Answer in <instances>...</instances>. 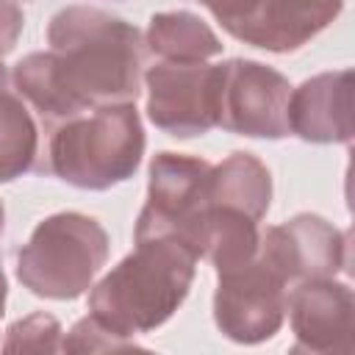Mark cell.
Segmentation results:
<instances>
[{"label":"cell","instance_id":"ba28073f","mask_svg":"<svg viewBox=\"0 0 355 355\" xmlns=\"http://www.w3.org/2000/svg\"><path fill=\"white\" fill-rule=\"evenodd\" d=\"M288 94L291 83L275 67L252 58L222 61L216 128L247 139L280 141L291 136Z\"/></svg>","mask_w":355,"mask_h":355},{"label":"cell","instance_id":"6da1fadb","mask_svg":"<svg viewBox=\"0 0 355 355\" xmlns=\"http://www.w3.org/2000/svg\"><path fill=\"white\" fill-rule=\"evenodd\" d=\"M55 75L80 111L136 103L147 67L144 31L97 8L67 6L47 22Z\"/></svg>","mask_w":355,"mask_h":355},{"label":"cell","instance_id":"7402d4cb","mask_svg":"<svg viewBox=\"0 0 355 355\" xmlns=\"http://www.w3.org/2000/svg\"><path fill=\"white\" fill-rule=\"evenodd\" d=\"M3 222H6V208H3V200H0V236H3Z\"/></svg>","mask_w":355,"mask_h":355},{"label":"cell","instance_id":"9a60e30c","mask_svg":"<svg viewBox=\"0 0 355 355\" xmlns=\"http://www.w3.org/2000/svg\"><path fill=\"white\" fill-rule=\"evenodd\" d=\"M11 86L14 92L39 114L44 130H53L55 125L83 114L72 97L67 94V89L61 86L58 75H55V64H53V53L50 50H36L22 55L14 67H11Z\"/></svg>","mask_w":355,"mask_h":355},{"label":"cell","instance_id":"52a82bcc","mask_svg":"<svg viewBox=\"0 0 355 355\" xmlns=\"http://www.w3.org/2000/svg\"><path fill=\"white\" fill-rule=\"evenodd\" d=\"M150 122L175 139L205 136L219 122L222 64L211 61H155L144 67Z\"/></svg>","mask_w":355,"mask_h":355},{"label":"cell","instance_id":"8992f818","mask_svg":"<svg viewBox=\"0 0 355 355\" xmlns=\"http://www.w3.org/2000/svg\"><path fill=\"white\" fill-rule=\"evenodd\" d=\"M288 294L291 283L258 250L244 266L216 275L214 324L236 344H263L280 333L288 311Z\"/></svg>","mask_w":355,"mask_h":355},{"label":"cell","instance_id":"ffe728a7","mask_svg":"<svg viewBox=\"0 0 355 355\" xmlns=\"http://www.w3.org/2000/svg\"><path fill=\"white\" fill-rule=\"evenodd\" d=\"M25 28V14L17 0H0V58L8 55Z\"/></svg>","mask_w":355,"mask_h":355},{"label":"cell","instance_id":"7a4b0ae2","mask_svg":"<svg viewBox=\"0 0 355 355\" xmlns=\"http://www.w3.org/2000/svg\"><path fill=\"white\" fill-rule=\"evenodd\" d=\"M133 250L89 288V313L125 338L158 330L191 291L197 252L175 236L133 239Z\"/></svg>","mask_w":355,"mask_h":355},{"label":"cell","instance_id":"7c38bea8","mask_svg":"<svg viewBox=\"0 0 355 355\" xmlns=\"http://www.w3.org/2000/svg\"><path fill=\"white\" fill-rule=\"evenodd\" d=\"M341 11L344 0H266L233 39L277 55L297 53L330 28Z\"/></svg>","mask_w":355,"mask_h":355},{"label":"cell","instance_id":"30bf717a","mask_svg":"<svg viewBox=\"0 0 355 355\" xmlns=\"http://www.w3.org/2000/svg\"><path fill=\"white\" fill-rule=\"evenodd\" d=\"M288 324L294 352H344L355 349V297L344 280L316 277L302 280L288 294Z\"/></svg>","mask_w":355,"mask_h":355},{"label":"cell","instance_id":"277c9868","mask_svg":"<svg viewBox=\"0 0 355 355\" xmlns=\"http://www.w3.org/2000/svg\"><path fill=\"white\" fill-rule=\"evenodd\" d=\"M111 239L105 227L80 211H58L36 222L17 252V280L42 300L83 297L108 261Z\"/></svg>","mask_w":355,"mask_h":355},{"label":"cell","instance_id":"5bb4252c","mask_svg":"<svg viewBox=\"0 0 355 355\" xmlns=\"http://www.w3.org/2000/svg\"><path fill=\"white\" fill-rule=\"evenodd\" d=\"M147 53L161 61H211L222 53L214 28L194 11H155L144 31Z\"/></svg>","mask_w":355,"mask_h":355},{"label":"cell","instance_id":"d6986e66","mask_svg":"<svg viewBox=\"0 0 355 355\" xmlns=\"http://www.w3.org/2000/svg\"><path fill=\"white\" fill-rule=\"evenodd\" d=\"M194 3H200L230 36H236V31L244 28L266 0H194Z\"/></svg>","mask_w":355,"mask_h":355},{"label":"cell","instance_id":"e0dca14e","mask_svg":"<svg viewBox=\"0 0 355 355\" xmlns=\"http://www.w3.org/2000/svg\"><path fill=\"white\" fill-rule=\"evenodd\" d=\"M61 322L47 311H33L6 327L3 352H61Z\"/></svg>","mask_w":355,"mask_h":355},{"label":"cell","instance_id":"ac0fdd59","mask_svg":"<svg viewBox=\"0 0 355 355\" xmlns=\"http://www.w3.org/2000/svg\"><path fill=\"white\" fill-rule=\"evenodd\" d=\"M139 347L136 338H125L97 322L92 313L78 319L61 338V352H116V349H133Z\"/></svg>","mask_w":355,"mask_h":355},{"label":"cell","instance_id":"4fadbf2b","mask_svg":"<svg viewBox=\"0 0 355 355\" xmlns=\"http://www.w3.org/2000/svg\"><path fill=\"white\" fill-rule=\"evenodd\" d=\"M272 172L269 166L244 150L230 153L225 161L211 164L208 175V205H222L247 214L261 222L272 205Z\"/></svg>","mask_w":355,"mask_h":355},{"label":"cell","instance_id":"2e32d148","mask_svg":"<svg viewBox=\"0 0 355 355\" xmlns=\"http://www.w3.org/2000/svg\"><path fill=\"white\" fill-rule=\"evenodd\" d=\"M39 128L14 86L0 89V183L39 172Z\"/></svg>","mask_w":355,"mask_h":355},{"label":"cell","instance_id":"9c48e42d","mask_svg":"<svg viewBox=\"0 0 355 355\" xmlns=\"http://www.w3.org/2000/svg\"><path fill=\"white\" fill-rule=\"evenodd\" d=\"M258 250L283 272L291 288L302 280L338 277L349 263V236L319 214H294L269 225Z\"/></svg>","mask_w":355,"mask_h":355},{"label":"cell","instance_id":"44dd1931","mask_svg":"<svg viewBox=\"0 0 355 355\" xmlns=\"http://www.w3.org/2000/svg\"><path fill=\"white\" fill-rule=\"evenodd\" d=\"M11 86V69H6V64L0 61V89Z\"/></svg>","mask_w":355,"mask_h":355},{"label":"cell","instance_id":"8fae6325","mask_svg":"<svg viewBox=\"0 0 355 355\" xmlns=\"http://www.w3.org/2000/svg\"><path fill=\"white\" fill-rule=\"evenodd\" d=\"M288 133L311 144H349L352 122V69H327L305 78L288 94Z\"/></svg>","mask_w":355,"mask_h":355},{"label":"cell","instance_id":"5b68a950","mask_svg":"<svg viewBox=\"0 0 355 355\" xmlns=\"http://www.w3.org/2000/svg\"><path fill=\"white\" fill-rule=\"evenodd\" d=\"M211 161L161 150L147 169V200L136 216L133 239L175 236L200 258V230L208 211Z\"/></svg>","mask_w":355,"mask_h":355},{"label":"cell","instance_id":"3957f363","mask_svg":"<svg viewBox=\"0 0 355 355\" xmlns=\"http://www.w3.org/2000/svg\"><path fill=\"white\" fill-rule=\"evenodd\" d=\"M47 133L42 172L83 191H108L130 180L147 147L136 103L89 108Z\"/></svg>","mask_w":355,"mask_h":355}]
</instances>
